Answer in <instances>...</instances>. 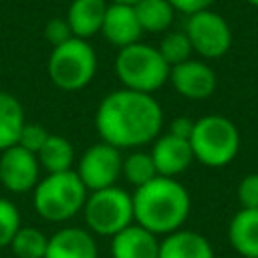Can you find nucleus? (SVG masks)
Masks as SVG:
<instances>
[{
  "label": "nucleus",
  "mask_w": 258,
  "mask_h": 258,
  "mask_svg": "<svg viewBox=\"0 0 258 258\" xmlns=\"http://www.w3.org/2000/svg\"><path fill=\"white\" fill-rule=\"evenodd\" d=\"M163 125V109L153 95L117 89L103 97L95 113L101 141L117 149H139L155 141Z\"/></svg>",
  "instance_id": "f257e3e1"
},
{
  "label": "nucleus",
  "mask_w": 258,
  "mask_h": 258,
  "mask_svg": "<svg viewBox=\"0 0 258 258\" xmlns=\"http://www.w3.org/2000/svg\"><path fill=\"white\" fill-rule=\"evenodd\" d=\"M133 220L155 236H167L179 230L189 216V194L175 177L157 175L145 185L135 187Z\"/></svg>",
  "instance_id": "f03ea898"
},
{
  "label": "nucleus",
  "mask_w": 258,
  "mask_h": 258,
  "mask_svg": "<svg viewBox=\"0 0 258 258\" xmlns=\"http://www.w3.org/2000/svg\"><path fill=\"white\" fill-rule=\"evenodd\" d=\"M89 189L75 169L46 173L32 189V204L36 214L46 222H67L83 212Z\"/></svg>",
  "instance_id": "7ed1b4c3"
},
{
  "label": "nucleus",
  "mask_w": 258,
  "mask_h": 258,
  "mask_svg": "<svg viewBox=\"0 0 258 258\" xmlns=\"http://www.w3.org/2000/svg\"><path fill=\"white\" fill-rule=\"evenodd\" d=\"M169 64L163 60L161 52L143 42H133L119 48L115 58V73L123 89L153 95L169 81Z\"/></svg>",
  "instance_id": "20e7f679"
},
{
  "label": "nucleus",
  "mask_w": 258,
  "mask_h": 258,
  "mask_svg": "<svg viewBox=\"0 0 258 258\" xmlns=\"http://www.w3.org/2000/svg\"><path fill=\"white\" fill-rule=\"evenodd\" d=\"M194 159L206 167H224L238 155V127L224 115H206L194 123L189 135Z\"/></svg>",
  "instance_id": "39448f33"
},
{
  "label": "nucleus",
  "mask_w": 258,
  "mask_h": 258,
  "mask_svg": "<svg viewBox=\"0 0 258 258\" xmlns=\"http://www.w3.org/2000/svg\"><path fill=\"white\" fill-rule=\"evenodd\" d=\"M46 71L54 87L62 91H81L97 73V54L87 40L73 36L52 48Z\"/></svg>",
  "instance_id": "423d86ee"
},
{
  "label": "nucleus",
  "mask_w": 258,
  "mask_h": 258,
  "mask_svg": "<svg viewBox=\"0 0 258 258\" xmlns=\"http://www.w3.org/2000/svg\"><path fill=\"white\" fill-rule=\"evenodd\" d=\"M83 216L91 234L113 238L135 222L131 194L117 185L89 191L83 206Z\"/></svg>",
  "instance_id": "0eeeda50"
},
{
  "label": "nucleus",
  "mask_w": 258,
  "mask_h": 258,
  "mask_svg": "<svg viewBox=\"0 0 258 258\" xmlns=\"http://www.w3.org/2000/svg\"><path fill=\"white\" fill-rule=\"evenodd\" d=\"M183 32L187 34L194 52L204 58H220L232 46V28L228 20L210 8L191 14Z\"/></svg>",
  "instance_id": "6e6552de"
},
{
  "label": "nucleus",
  "mask_w": 258,
  "mask_h": 258,
  "mask_svg": "<svg viewBox=\"0 0 258 258\" xmlns=\"http://www.w3.org/2000/svg\"><path fill=\"white\" fill-rule=\"evenodd\" d=\"M121 165H123L121 149L105 141H99L81 155L75 171L89 191H97L117 183V179L121 177Z\"/></svg>",
  "instance_id": "1a4fd4ad"
},
{
  "label": "nucleus",
  "mask_w": 258,
  "mask_h": 258,
  "mask_svg": "<svg viewBox=\"0 0 258 258\" xmlns=\"http://www.w3.org/2000/svg\"><path fill=\"white\" fill-rule=\"evenodd\" d=\"M40 181V163L20 145L0 151V183L12 194H26Z\"/></svg>",
  "instance_id": "9d476101"
},
{
  "label": "nucleus",
  "mask_w": 258,
  "mask_h": 258,
  "mask_svg": "<svg viewBox=\"0 0 258 258\" xmlns=\"http://www.w3.org/2000/svg\"><path fill=\"white\" fill-rule=\"evenodd\" d=\"M171 87L189 101H204L214 95L218 79L210 64L204 60H185L169 69Z\"/></svg>",
  "instance_id": "9b49d317"
},
{
  "label": "nucleus",
  "mask_w": 258,
  "mask_h": 258,
  "mask_svg": "<svg viewBox=\"0 0 258 258\" xmlns=\"http://www.w3.org/2000/svg\"><path fill=\"white\" fill-rule=\"evenodd\" d=\"M149 153L155 163L157 175H163V177H175L183 173L194 161L189 139H181L171 133L157 135Z\"/></svg>",
  "instance_id": "f8f14e48"
},
{
  "label": "nucleus",
  "mask_w": 258,
  "mask_h": 258,
  "mask_svg": "<svg viewBox=\"0 0 258 258\" xmlns=\"http://www.w3.org/2000/svg\"><path fill=\"white\" fill-rule=\"evenodd\" d=\"M101 34L105 36L107 42H111L119 48L129 46L133 42H139V38L143 34V28L137 20L135 8L129 6V4L111 2L107 6V12H105Z\"/></svg>",
  "instance_id": "ddd939ff"
},
{
  "label": "nucleus",
  "mask_w": 258,
  "mask_h": 258,
  "mask_svg": "<svg viewBox=\"0 0 258 258\" xmlns=\"http://www.w3.org/2000/svg\"><path fill=\"white\" fill-rule=\"evenodd\" d=\"M44 258H99V250L89 230L67 226L48 238Z\"/></svg>",
  "instance_id": "4468645a"
},
{
  "label": "nucleus",
  "mask_w": 258,
  "mask_h": 258,
  "mask_svg": "<svg viewBox=\"0 0 258 258\" xmlns=\"http://www.w3.org/2000/svg\"><path fill=\"white\" fill-rule=\"evenodd\" d=\"M111 256L113 258H157L159 240L153 232L145 230L139 224H131L111 238Z\"/></svg>",
  "instance_id": "2eb2a0df"
},
{
  "label": "nucleus",
  "mask_w": 258,
  "mask_h": 258,
  "mask_svg": "<svg viewBox=\"0 0 258 258\" xmlns=\"http://www.w3.org/2000/svg\"><path fill=\"white\" fill-rule=\"evenodd\" d=\"M157 258H214V248L206 236L179 228L159 242Z\"/></svg>",
  "instance_id": "dca6fc26"
},
{
  "label": "nucleus",
  "mask_w": 258,
  "mask_h": 258,
  "mask_svg": "<svg viewBox=\"0 0 258 258\" xmlns=\"http://www.w3.org/2000/svg\"><path fill=\"white\" fill-rule=\"evenodd\" d=\"M107 6L105 0H73L67 10V22L73 36L87 40L101 32Z\"/></svg>",
  "instance_id": "f3484780"
},
{
  "label": "nucleus",
  "mask_w": 258,
  "mask_h": 258,
  "mask_svg": "<svg viewBox=\"0 0 258 258\" xmlns=\"http://www.w3.org/2000/svg\"><path fill=\"white\" fill-rule=\"evenodd\" d=\"M232 248L244 258H258V210H240L228 226Z\"/></svg>",
  "instance_id": "a211bd4d"
},
{
  "label": "nucleus",
  "mask_w": 258,
  "mask_h": 258,
  "mask_svg": "<svg viewBox=\"0 0 258 258\" xmlns=\"http://www.w3.org/2000/svg\"><path fill=\"white\" fill-rule=\"evenodd\" d=\"M36 159L46 173L69 171L73 169L75 163V147L67 137L50 133L44 145L40 147V151L36 153Z\"/></svg>",
  "instance_id": "6ab92c4d"
},
{
  "label": "nucleus",
  "mask_w": 258,
  "mask_h": 258,
  "mask_svg": "<svg viewBox=\"0 0 258 258\" xmlns=\"http://www.w3.org/2000/svg\"><path fill=\"white\" fill-rule=\"evenodd\" d=\"M24 123L26 119L20 101L10 93L0 91V151L16 145Z\"/></svg>",
  "instance_id": "aec40b11"
},
{
  "label": "nucleus",
  "mask_w": 258,
  "mask_h": 258,
  "mask_svg": "<svg viewBox=\"0 0 258 258\" xmlns=\"http://www.w3.org/2000/svg\"><path fill=\"white\" fill-rule=\"evenodd\" d=\"M133 8L143 32H165L175 16L169 0H139Z\"/></svg>",
  "instance_id": "412c9836"
},
{
  "label": "nucleus",
  "mask_w": 258,
  "mask_h": 258,
  "mask_svg": "<svg viewBox=\"0 0 258 258\" xmlns=\"http://www.w3.org/2000/svg\"><path fill=\"white\" fill-rule=\"evenodd\" d=\"M48 246V236L34 226H20L10 242V250L16 258H44Z\"/></svg>",
  "instance_id": "4be33fe9"
},
{
  "label": "nucleus",
  "mask_w": 258,
  "mask_h": 258,
  "mask_svg": "<svg viewBox=\"0 0 258 258\" xmlns=\"http://www.w3.org/2000/svg\"><path fill=\"white\" fill-rule=\"evenodd\" d=\"M121 175L131 185H135V187L145 185L147 181H151L153 177H157V169H155V163L151 159V153L149 151L133 149L129 155L123 157Z\"/></svg>",
  "instance_id": "5701e85b"
},
{
  "label": "nucleus",
  "mask_w": 258,
  "mask_h": 258,
  "mask_svg": "<svg viewBox=\"0 0 258 258\" xmlns=\"http://www.w3.org/2000/svg\"><path fill=\"white\" fill-rule=\"evenodd\" d=\"M157 50L161 52L163 60H165L169 67H175V64H179V62L189 60V58H191V52H194L191 42H189V38H187L185 32H167V34L161 38Z\"/></svg>",
  "instance_id": "b1692460"
},
{
  "label": "nucleus",
  "mask_w": 258,
  "mask_h": 258,
  "mask_svg": "<svg viewBox=\"0 0 258 258\" xmlns=\"http://www.w3.org/2000/svg\"><path fill=\"white\" fill-rule=\"evenodd\" d=\"M20 212L18 208L6 200L0 198V248L10 246L12 238L16 236V232L20 230Z\"/></svg>",
  "instance_id": "393cba45"
},
{
  "label": "nucleus",
  "mask_w": 258,
  "mask_h": 258,
  "mask_svg": "<svg viewBox=\"0 0 258 258\" xmlns=\"http://www.w3.org/2000/svg\"><path fill=\"white\" fill-rule=\"evenodd\" d=\"M48 135L50 133L46 131L44 125H40V123H24V127L20 129L16 145H20V147H24V149H28L30 153L36 155L40 151V147L44 145V141L48 139Z\"/></svg>",
  "instance_id": "a878e982"
},
{
  "label": "nucleus",
  "mask_w": 258,
  "mask_h": 258,
  "mask_svg": "<svg viewBox=\"0 0 258 258\" xmlns=\"http://www.w3.org/2000/svg\"><path fill=\"white\" fill-rule=\"evenodd\" d=\"M238 202L244 210H258V173H248L238 183Z\"/></svg>",
  "instance_id": "bb28decb"
},
{
  "label": "nucleus",
  "mask_w": 258,
  "mask_h": 258,
  "mask_svg": "<svg viewBox=\"0 0 258 258\" xmlns=\"http://www.w3.org/2000/svg\"><path fill=\"white\" fill-rule=\"evenodd\" d=\"M44 38L54 46L67 42L69 38H73V32H71V26L67 22V18H50L46 24H44V30H42Z\"/></svg>",
  "instance_id": "cd10ccee"
},
{
  "label": "nucleus",
  "mask_w": 258,
  "mask_h": 258,
  "mask_svg": "<svg viewBox=\"0 0 258 258\" xmlns=\"http://www.w3.org/2000/svg\"><path fill=\"white\" fill-rule=\"evenodd\" d=\"M216 0H169V4L173 6L175 12H181V14H196V12H202V10H208Z\"/></svg>",
  "instance_id": "c85d7f7f"
},
{
  "label": "nucleus",
  "mask_w": 258,
  "mask_h": 258,
  "mask_svg": "<svg viewBox=\"0 0 258 258\" xmlns=\"http://www.w3.org/2000/svg\"><path fill=\"white\" fill-rule=\"evenodd\" d=\"M194 123H196V121H191V119H187V117H177V119L171 121L167 133L177 135V137H181V139H189V135H191V131H194Z\"/></svg>",
  "instance_id": "c756f323"
},
{
  "label": "nucleus",
  "mask_w": 258,
  "mask_h": 258,
  "mask_svg": "<svg viewBox=\"0 0 258 258\" xmlns=\"http://www.w3.org/2000/svg\"><path fill=\"white\" fill-rule=\"evenodd\" d=\"M111 2H117V4H129V6H135L139 0H111Z\"/></svg>",
  "instance_id": "7c9ffc66"
},
{
  "label": "nucleus",
  "mask_w": 258,
  "mask_h": 258,
  "mask_svg": "<svg viewBox=\"0 0 258 258\" xmlns=\"http://www.w3.org/2000/svg\"><path fill=\"white\" fill-rule=\"evenodd\" d=\"M250 6H254V8H258V0H246Z\"/></svg>",
  "instance_id": "2f4dec72"
}]
</instances>
